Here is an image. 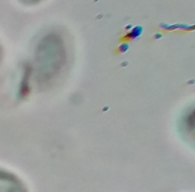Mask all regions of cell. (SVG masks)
<instances>
[{"mask_svg":"<svg viewBox=\"0 0 195 192\" xmlns=\"http://www.w3.org/2000/svg\"><path fill=\"white\" fill-rule=\"evenodd\" d=\"M0 192H28V187L16 173L0 167Z\"/></svg>","mask_w":195,"mask_h":192,"instance_id":"cell-1","label":"cell"},{"mask_svg":"<svg viewBox=\"0 0 195 192\" xmlns=\"http://www.w3.org/2000/svg\"><path fill=\"white\" fill-rule=\"evenodd\" d=\"M3 56H4V49H3L2 44H0V63H2V60H3Z\"/></svg>","mask_w":195,"mask_h":192,"instance_id":"cell-2","label":"cell"}]
</instances>
